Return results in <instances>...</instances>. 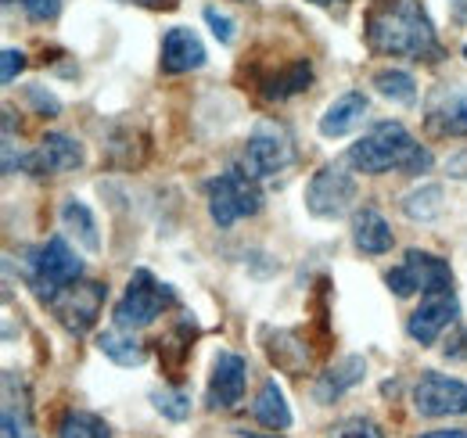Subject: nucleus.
I'll list each match as a JSON object with an SVG mask.
<instances>
[{"instance_id":"nucleus-34","label":"nucleus","mask_w":467,"mask_h":438,"mask_svg":"<svg viewBox=\"0 0 467 438\" xmlns=\"http://www.w3.org/2000/svg\"><path fill=\"white\" fill-rule=\"evenodd\" d=\"M420 438H467L464 428H442V432H428V435Z\"/></svg>"},{"instance_id":"nucleus-22","label":"nucleus","mask_w":467,"mask_h":438,"mask_svg":"<svg viewBox=\"0 0 467 438\" xmlns=\"http://www.w3.org/2000/svg\"><path fill=\"white\" fill-rule=\"evenodd\" d=\"M363 378V360L359 356H349L338 370H331V374H324L320 378V384H317V399L320 402H335L346 388H352V384Z\"/></svg>"},{"instance_id":"nucleus-23","label":"nucleus","mask_w":467,"mask_h":438,"mask_svg":"<svg viewBox=\"0 0 467 438\" xmlns=\"http://www.w3.org/2000/svg\"><path fill=\"white\" fill-rule=\"evenodd\" d=\"M374 87H378L381 98H389L396 105H413L417 101V83H413V76L403 72V68H381L374 76Z\"/></svg>"},{"instance_id":"nucleus-27","label":"nucleus","mask_w":467,"mask_h":438,"mask_svg":"<svg viewBox=\"0 0 467 438\" xmlns=\"http://www.w3.org/2000/svg\"><path fill=\"white\" fill-rule=\"evenodd\" d=\"M151 402H155V410L166 417V421H187L191 417V395H183V391H173V388H162V391H155L151 395Z\"/></svg>"},{"instance_id":"nucleus-17","label":"nucleus","mask_w":467,"mask_h":438,"mask_svg":"<svg viewBox=\"0 0 467 438\" xmlns=\"http://www.w3.org/2000/svg\"><path fill=\"white\" fill-rule=\"evenodd\" d=\"M363 115H367V98L359 90H349L320 115V133L324 137H346L363 122Z\"/></svg>"},{"instance_id":"nucleus-10","label":"nucleus","mask_w":467,"mask_h":438,"mask_svg":"<svg viewBox=\"0 0 467 438\" xmlns=\"http://www.w3.org/2000/svg\"><path fill=\"white\" fill-rule=\"evenodd\" d=\"M413 410L420 417H461L467 413V384L428 370L413 388Z\"/></svg>"},{"instance_id":"nucleus-32","label":"nucleus","mask_w":467,"mask_h":438,"mask_svg":"<svg viewBox=\"0 0 467 438\" xmlns=\"http://www.w3.org/2000/svg\"><path fill=\"white\" fill-rule=\"evenodd\" d=\"M205 22L213 26V33H216V40H223V44H231L234 40V22L223 15V11H216V7H205Z\"/></svg>"},{"instance_id":"nucleus-38","label":"nucleus","mask_w":467,"mask_h":438,"mask_svg":"<svg viewBox=\"0 0 467 438\" xmlns=\"http://www.w3.org/2000/svg\"><path fill=\"white\" fill-rule=\"evenodd\" d=\"M464 57H467V47H464Z\"/></svg>"},{"instance_id":"nucleus-7","label":"nucleus","mask_w":467,"mask_h":438,"mask_svg":"<svg viewBox=\"0 0 467 438\" xmlns=\"http://www.w3.org/2000/svg\"><path fill=\"white\" fill-rule=\"evenodd\" d=\"M295 162V144L292 137L277 126V122H259L244 144V155H241V169L252 176V180H270L277 172H285Z\"/></svg>"},{"instance_id":"nucleus-31","label":"nucleus","mask_w":467,"mask_h":438,"mask_svg":"<svg viewBox=\"0 0 467 438\" xmlns=\"http://www.w3.org/2000/svg\"><path fill=\"white\" fill-rule=\"evenodd\" d=\"M26 98H29L33 105H36V111H40V115H47V119H51V115H58V111H61L58 98H55V94H47L44 87H29V90H26Z\"/></svg>"},{"instance_id":"nucleus-4","label":"nucleus","mask_w":467,"mask_h":438,"mask_svg":"<svg viewBox=\"0 0 467 438\" xmlns=\"http://www.w3.org/2000/svg\"><path fill=\"white\" fill-rule=\"evenodd\" d=\"M26 276L33 284V291L44 298V302H55L68 284H76L83 276V259L68 248L65 237H51L47 245H40L26 266Z\"/></svg>"},{"instance_id":"nucleus-9","label":"nucleus","mask_w":467,"mask_h":438,"mask_svg":"<svg viewBox=\"0 0 467 438\" xmlns=\"http://www.w3.org/2000/svg\"><path fill=\"white\" fill-rule=\"evenodd\" d=\"M105 298H109V287L105 284H98V280H76V284H68L61 291L51 306H55V317H58L61 328L79 338V334H87V330L98 324Z\"/></svg>"},{"instance_id":"nucleus-19","label":"nucleus","mask_w":467,"mask_h":438,"mask_svg":"<svg viewBox=\"0 0 467 438\" xmlns=\"http://www.w3.org/2000/svg\"><path fill=\"white\" fill-rule=\"evenodd\" d=\"M0 438H40L36 435V424H33V413H29V402L26 395L15 399V384L11 378H4V417H0Z\"/></svg>"},{"instance_id":"nucleus-11","label":"nucleus","mask_w":467,"mask_h":438,"mask_svg":"<svg viewBox=\"0 0 467 438\" xmlns=\"http://www.w3.org/2000/svg\"><path fill=\"white\" fill-rule=\"evenodd\" d=\"M79 165H83V148H79V141H72L65 133H47L22 159V169L33 176H58V172H72Z\"/></svg>"},{"instance_id":"nucleus-33","label":"nucleus","mask_w":467,"mask_h":438,"mask_svg":"<svg viewBox=\"0 0 467 438\" xmlns=\"http://www.w3.org/2000/svg\"><path fill=\"white\" fill-rule=\"evenodd\" d=\"M446 172H450L453 180H467V148L446 159Z\"/></svg>"},{"instance_id":"nucleus-6","label":"nucleus","mask_w":467,"mask_h":438,"mask_svg":"<svg viewBox=\"0 0 467 438\" xmlns=\"http://www.w3.org/2000/svg\"><path fill=\"white\" fill-rule=\"evenodd\" d=\"M176 295L170 284H159L148 270H137L126 284V295L116 306V328L122 330H140L155 324L162 317L166 306H173Z\"/></svg>"},{"instance_id":"nucleus-25","label":"nucleus","mask_w":467,"mask_h":438,"mask_svg":"<svg viewBox=\"0 0 467 438\" xmlns=\"http://www.w3.org/2000/svg\"><path fill=\"white\" fill-rule=\"evenodd\" d=\"M58 438H112V428L87 410H68L58 424Z\"/></svg>"},{"instance_id":"nucleus-28","label":"nucleus","mask_w":467,"mask_h":438,"mask_svg":"<svg viewBox=\"0 0 467 438\" xmlns=\"http://www.w3.org/2000/svg\"><path fill=\"white\" fill-rule=\"evenodd\" d=\"M331 438H385V432H381V424H374L367 417H349L331 432Z\"/></svg>"},{"instance_id":"nucleus-8","label":"nucleus","mask_w":467,"mask_h":438,"mask_svg":"<svg viewBox=\"0 0 467 438\" xmlns=\"http://www.w3.org/2000/svg\"><path fill=\"white\" fill-rule=\"evenodd\" d=\"M356 202V180L342 162L324 165L320 172H313L309 187H306V209L320 219L346 216Z\"/></svg>"},{"instance_id":"nucleus-30","label":"nucleus","mask_w":467,"mask_h":438,"mask_svg":"<svg viewBox=\"0 0 467 438\" xmlns=\"http://www.w3.org/2000/svg\"><path fill=\"white\" fill-rule=\"evenodd\" d=\"M26 68V55L22 51H15V47H7L4 55H0V79L4 83H15V76Z\"/></svg>"},{"instance_id":"nucleus-2","label":"nucleus","mask_w":467,"mask_h":438,"mask_svg":"<svg viewBox=\"0 0 467 438\" xmlns=\"http://www.w3.org/2000/svg\"><path fill=\"white\" fill-rule=\"evenodd\" d=\"M349 165L363 176H381V172H424L431 165L428 148H420L403 122H378L370 133H363L349 148Z\"/></svg>"},{"instance_id":"nucleus-18","label":"nucleus","mask_w":467,"mask_h":438,"mask_svg":"<svg viewBox=\"0 0 467 438\" xmlns=\"http://www.w3.org/2000/svg\"><path fill=\"white\" fill-rule=\"evenodd\" d=\"M252 417L263 424V428H274V432H285L292 428V410L285 402V391L277 381H263L255 402H252Z\"/></svg>"},{"instance_id":"nucleus-37","label":"nucleus","mask_w":467,"mask_h":438,"mask_svg":"<svg viewBox=\"0 0 467 438\" xmlns=\"http://www.w3.org/2000/svg\"><path fill=\"white\" fill-rule=\"evenodd\" d=\"M313 4H335V0H313Z\"/></svg>"},{"instance_id":"nucleus-24","label":"nucleus","mask_w":467,"mask_h":438,"mask_svg":"<svg viewBox=\"0 0 467 438\" xmlns=\"http://www.w3.org/2000/svg\"><path fill=\"white\" fill-rule=\"evenodd\" d=\"M442 209H446V202H442V187L439 183H424V187L410 191L407 198H403V213L410 219H420V223L442 216Z\"/></svg>"},{"instance_id":"nucleus-26","label":"nucleus","mask_w":467,"mask_h":438,"mask_svg":"<svg viewBox=\"0 0 467 438\" xmlns=\"http://www.w3.org/2000/svg\"><path fill=\"white\" fill-rule=\"evenodd\" d=\"M309 76H313V72H309V61H295L288 72L266 79L263 98H270V101H285V98H292V94H298V90L309 87Z\"/></svg>"},{"instance_id":"nucleus-3","label":"nucleus","mask_w":467,"mask_h":438,"mask_svg":"<svg viewBox=\"0 0 467 438\" xmlns=\"http://www.w3.org/2000/svg\"><path fill=\"white\" fill-rule=\"evenodd\" d=\"M205 202H209V216L220 230L234 226L237 219L255 216L263 209V194L244 169H231V172H220L216 180H209Z\"/></svg>"},{"instance_id":"nucleus-16","label":"nucleus","mask_w":467,"mask_h":438,"mask_svg":"<svg viewBox=\"0 0 467 438\" xmlns=\"http://www.w3.org/2000/svg\"><path fill=\"white\" fill-rule=\"evenodd\" d=\"M392 226H389V219L381 216L378 209H359L356 216H352V245L363 252V256H385L389 248H392Z\"/></svg>"},{"instance_id":"nucleus-1","label":"nucleus","mask_w":467,"mask_h":438,"mask_svg":"<svg viewBox=\"0 0 467 438\" xmlns=\"http://www.w3.org/2000/svg\"><path fill=\"white\" fill-rule=\"evenodd\" d=\"M367 44L374 55L431 61L439 55V40L431 18L417 0H378L367 11Z\"/></svg>"},{"instance_id":"nucleus-21","label":"nucleus","mask_w":467,"mask_h":438,"mask_svg":"<svg viewBox=\"0 0 467 438\" xmlns=\"http://www.w3.org/2000/svg\"><path fill=\"white\" fill-rule=\"evenodd\" d=\"M61 223H65V230L87 248V252H101V234H98V219L94 213L79 202V198H68L65 205H61Z\"/></svg>"},{"instance_id":"nucleus-12","label":"nucleus","mask_w":467,"mask_h":438,"mask_svg":"<svg viewBox=\"0 0 467 438\" xmlns=\"http://www.w3.org/2000/svg\"><path fill=\"white\" fill-rule=\"evenodd\" d=\"M244 384H248V363L237 352H220L213 360L205 399H209L213 410H234L244 399Z\"/></svg>"},{"instance_id":"nucleus-36","label":"nucleus","mask_w":467,"mask_h":438,"mask_svg":"<svg viewBox=\"0 0 467 438\" xmlns=\"http://www.w3.org/2000/svg\"><path fill=\"white\" fill-rule=\"evenodd\" d=\"M244 438H277V435H248V432H244Z\"/></svg>"},{"instance_id":"nucleus-35","label":"nucleus","mask_w":467,"mask_h":438,"mask_svg":"<svg viewBox=\"0 0 467 438\" xmlns=\"http://www.w3.org/2000/svg\"><path fill=\"white\" fill-rule=\"evenodd\" d=\"M453 352H457V356H464V360H467V334L461 338V341H457V349H453Z\"/></svg>"},{"instance_id":"nucleus-14","label":"nucleus","mask_w":467,"mask_h":438,"mask_svg":"<svg viewBox=\"0 0 467 438\" xmlns=\"http://www.w3.org/2000/svg\"><path fill=\"white\" fill-rule=\"evenodd\" d=\"M461 317V306L453 295H428V302H420V309L407 320V334L417 345H435L439 334Z\"/></svg>"},{"instance_id":"nucleus-20","label":"nucleus","mask_w":467,"mask_h":438,"mask_svg":"<svg viewBox=\"0 0 467 438\" xmlns=\"http://www.w3.org/2000/svg\"><path fill=\"white\" fill-rule=\"evenodd\" d=\"M98 349L112 360V363H119V367H140L144 360H148V349L133 338V330H101L98 334Z\"/></svg>"},{"instance_id":"nucleus-13","label":"nucleus","mask_w":467,"mask_h":438,"mask_svg":"<svg viewBox=\"0 0 467 438\" xmlns=\"http://www.w3.org/2000/svg\"><path fill=\"white\" fill-rule=\"evenodd\" d=\"M428 130L435 137H467V90L442 87L428 98Z\"/></svg>"},{"instance_id":"nucleus-15","label":"nucleus","mask_w":467,"mask_h":438,"mask_svg":"<svg viewBox=\"0 0 467 438\" xmlns=\"http://www.w3.org/2000/svg\"><path fill=\"white\" fill-rule=\"evenodd\" d=\"M205 65V47H202V40L191 33V29H183V26H176L166 33V40H162V68L170 72V76H180V72H194V68H202Z\"/></svg>"},{"instance_id":"nucleus-29","label":"nucleus","mask_w":467,"mask_h":438,"mask_svg":"<svg viewBox=\"0 0 467 438\" xmlns=\"http://www.w3.org/2000/svg\"><path fill=\"white\" fill-rule=\"evenodd\" d=\"M22 7L33 22H51V18H58L61 0H22Z\"/></svg>"},{"instance_id":"nucleus-5","label":"nucleus","mask_w":467,"mask_h":438,"mask_svg":"<svg viewBox=\"0 0 467 438\" xmlns=\"http://www.w3.org/2000/svg\"><path fill=\"white\" fill-rule=\"evenodd\" d=\"M385 284L396 298H410L413 291L424 295H453V270L446 259L431 256V252H417L410 248L407 259L385 274Z\"/></svg>"}]
</instances>
